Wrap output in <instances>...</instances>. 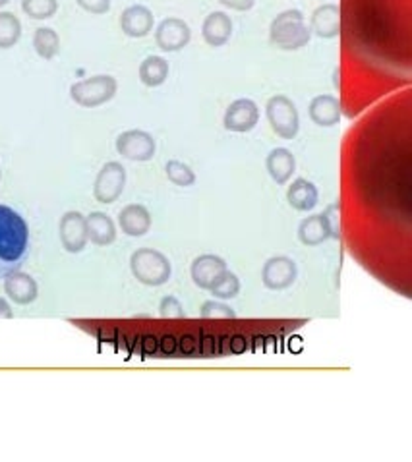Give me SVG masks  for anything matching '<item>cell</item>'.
I'll return each instance as SVG.
<instances>
[{"label":"cell","instance_id":"obj_34","mask_svg":"<svg viewBox=\"0 0 412 462\" xmlns=\"http://www.w3.org/2000/svg\"><path fill=\"white\" fill-rule=\"evenodd\" d=\"M198 344H199V356L202 358H211L215 356V336L214 335H207V333H202V339H198Z\"/></svg>","mask_w":412,"mask_h":462},{"label":"cell","instance_id":"obj_15","mask_svg":"<svg viewBox=\"0 0 412 462\" xmlns=\"http://www.w3.org/2000/svg\"><path fill=\"white\" fill-rule=\"evenodd\" d=\"M308 115L318 126H335L341 122V101L335 95H318L310 101Z\"/></svg>","mask_w":412,"mask_h":462},{"label":"cell","instance_id":"obj_16","mask_svg":"<svg viewBox=\"0 0 412 462\" xmlns=\"http://www.w3.org/2000/svg\"><path fill=\"white\" fill-rule=\"evenodd\" d=\"M4 292L6 296L20 304V306H28L33 300L37 298L39 295V287L36 283V279L28 273H21V272H14L10 273L8 277H4Z\"/></svg>","mask_w":412,"mask_h":462},{"label":"cell","instance_id":"obj_31","mask_svg":"<svg viewBox=\"0 0 412 462\" xmlns=\"http://www.w3.org/2000/svg\"><path fill=\"white\" fill-rule=\"evenodd\" d=\"M321 217L326 221V227L329 231V239H341V223H339V204L329 206Z\"/></svg>","mask_w":412,"mask_h":462},{"label":"cell","instance_id":"obj_2","mask_svg":"<svg viewBox=\"0 0 412 462\" xmlns=\"http://www.w3.org/2000/svg\"><path fill=\"white\" fill-rule=\"evenodd\" d=\"M311 37L310 26L300 10H285L270 26V41L273 47L281 51H298L306 47Z\"/></svg>","mask_w":412,"mask_h":462},{"label":"cell","instance_id":"obj_4","mask_svg":"<svg viewBox=\"0 0 412 462\" xmlns=\"http://www.w3.org/2000/svg\"><path fill=\"white\" fill-rule=\"evenodd\" d=\"M118 84L113 76H93L77 82L70 87V97L74 103L85 109H95L109 103L117 95Z\"/></svg>","mask_w":412,"mask_h":462},{"label":"cell","instance_id":"obj_1","mask_svg":"<svg viewBox=\"0 0 412 462\" xmlns=\"http://www.w3.org/2000/svg\"><path fill=\"white\" fill-rule=\"evenodd\" d=\"M29 254V229L24 217L8 206H0V279L20 272Z\"/></svg>","mask_w":412,"mask_h":462},{"label":"cell","instance_id":"obj_40","mask_svg":"<svg viewBox=\"0 0 412 462\" xmlns=\"http://www.w3.org/2000/svg\"><path fill=\"white\" fill-rule=\"evenodd\" d=\"M10 0H0V6H4V4H8Z\"/></svg>","mask_w":412,"mask_h":462},{"label":"cell","instance_id":"obj_20","mask_svg":"<svg viewBox=\"0 0 412 462\" xmlns=\"http://www.w3.org/2000/svg\"><path fill=\"white\" fill-rule=\"evenodd\" d=\"M87 239L95 246H109L117 239V227L113 219H110L103 211H93L85 217Z\"/></svg>","mask_w":412,"mask_h":462},{"label":"cell","instance_id":"obj_39","mask_svg":"<svg viewBox=\"0 0 412 462\" xmlns=\"http://www.w3.org/2000/svg\"><path fill=\"white\" fill-rule=\"evenodd\" d=\"M14 313H12V308H10V304L0 298V320H12Z\"/></svg>","mask_w":412,"mask_h":462},{"label":"cell","instance_id":"obj_25","mask_svg":"<svg viewBox=\"0 0 412 462\" xmlns=\"http://www.w3.org/2000/svg\"><path fill=\"white\" fill-rule=\"evenodd\" d=\"M21 37V24L12 12H0V49H10Z\"/></svg>","mask_w":412,"mask_h":462},{"label":"cell","instance_id":"obj_30","mask_svg":"<svg viewBox=\"0 0 412 462\" xmlns=\"http://www.w3.org/2000/svg\"><path fill=\"white\" fill-rule=\"evenodd\" d=\"M161 318L165 320H181L186 318V312L182 308V304L178 302L174 296H166L161 300Z\"/></svg>","mask_w":412,"mask_h":462},{"label":"cell","instance_id":"obj_41","mask_svg":"<svg viewBox=\"0 0 412 462\" xmlns=\"http://www.w3.org/2000/svg\"><path fill=\"white\" fill-rule=\"evenodd\" d=\"M0 178H3V171H0Z\"/></svg>","mask_w":412,"mask_h":462},{"label":"cell","instance_id":"obj_27","mask_svg":"<svg viewBox=\"0 0 412 462\" xmlns=\"http://www.w3.org/2000/svg\"><path fill=\"white\" fill-rule=\"evenodd\" d=\"M165 173H166V178H169L173 184L181 186V188H188V186H192L196 182L194 171L182 161H176V159L169 161L165 165Z\"/></svg>","mask_w":412,"mask_h":462},{"label":"cell","instance_id":"obj_24","mask_svg":"<svg viewBox=\"0 0 412 462\" xmlns=\"http://www.w3.org/2000/svg\"><path fill=\"white\" fill-rule=\"evenodd\" d=\"M33 47L36 53L44 61H51L61 51V37L59 33L51 28H39L36 29V36H33Z\"/></svg>","mask_w":412,"mask_h":462},{"label":"cell","instance_id":"obj_10","mask_svg":"<svg viewBox=\"0 0 412 462\" xmlns=\"http://www.w3.org/2000/svg\"><path fill=\"white\" fill-rule=\"evenodd\" d=\"M260 122V109L252 99H237L232 101L222 117V124L230 132H250Z\"/></svg>","mask_w":412,"mask_h":462},{"label":"cell","instance_id":"obj_13","mask_svg":"<svg viewBox=\"0 0 412 462\" xmlns=\"http://www.w3.org/2000/svg\"><path fill=\"white\" fill-rule=\"evenodd\" d=\"M120 29L125 36L140 39L146 37L153 29V12L143 4H132L120 14Z\"/></svg>","mask_w":412,"mask_h":462},{"label":"cell","instance_id":"obj_28","mask_svg":"<svg viewBox=\"0 0 412 462\" xmlns=\"http://www.w3.org/2000/svg\"><path fill=\"white\" fill-rule=\"evenodd\" d=\"M21 10L33 20H47L57 14V0H21Z\"/></svg>","mask_w":412,"mask_h":462},{"label":"cell","instance_id":"obj_9","mask_svg":"<svg viewBox=\"0 0 412 462\" xmlns=\"http://www.w3.org/2000/svg\"><path fill=\"white\" fill-rule=\"evenodd\" d=\"M192 39V31L181 18H165L155 29V43L165 53L182 51Z\"/></svg>","mask_w":412,"mask_h":462},{"label":"cell","instance_id":"obj_17","mask_svg":"<svg viewBox=\"0 0 412 462\" xmlns=\"http://www.w3.org/2000/svg\"><path fill=\"white\" fill-rule=\"evenodd\" d=\"M118 224L128 236H143L151 229V213L140 204H130L118 213Z\"/></svg>","mask_w":412,"mask_h":462},{"label":"cell","instance_id":"obj_37","mask_svg":"<svg viewBox=\"0 0 412 462\" xmlns=\"http://www.w3.org/2000/svg\"><path fill=\"white\" fill-rule=\"evenodd\" d=\"M155 353H158V339H155L153 335L143 336V341H141V354H143V356H153Z\"/></svg>","mask_w":412,"mask_h":462},{"label":"cell","instance_id":"obj_5","mask_svg":"<svg viewBox=\"0 0 412 462\" xmlns=\"http://www.w3.org/2000/svg\"><path fill=\"white\" fill-rule=\"evenodd\" d=\"M271 130L283 140H293L300 128V117L295 101L287 95H273L265 107Z\"/></svg>","mask_w":412,"mask_h":462},{"label":"cell","instance_id":"obj_7","mask_svg":"<svg viewBox=\"0 0 412 462\" xmlns=\"http://www.w3.org/2000/svg\"><path fill=\"white\" fill-rule=\"evenodd\" d=\"M117 151L130 161H151L155 155V140L149 132L128 130L117 138Z\"/></svg>","mask_w":412,"mask_h":462},{"label":"cell","instance_id":"obj_38","mask_svg":"<svg viewBox=\"0 0 412 462\" xmlns=\"http://www.w3.org/2000/svg\"><path fill=\"white\" fill-rule=\"evenodd\" d=\"M244 348H246V343H244V336L237 335L235 339L230 341V353L232 354H240V353H244Z\"/></svg>","mask_w":412,"mask_h":462},{"label":"cell","instance_id":"obj_22","mask_svg":"<svg viewBox=\"0 0 412 462\" xmlns=\"http://www.w3.org/2000/svg\"><path fill=\"white\" fill-rule=\"evenodd\" d=\"M169 77V62L163 56L151 54L140 64V80L148 87H159Z\"/></svg>","mask_w":412,"mask_h":462},{"label":"cell","instance_id":"obj_18","mask_svg":"<svg viewBox=\"0 0 412 462\" xmlns=\"http://www.w3.org/2000/svg\"><path fill=\"white\" fill-rule=\"evenodd\" d=\"M204 41L209 47H222L232 36V21L225 12H211L206 16L202 26Z\"/></svg>","mask_w":412,"mask_h":462},{"label":"cell","instance_id":"obj_3","mask_svg":"<svg viewBox=\"0 0 412 462\" xmlns=\"http://www.w3.org/2000/svg\"><path fill=\"white\" fill-rule=\"evenodd\" d=\"M130 269L141 285L161 287L171 279V262L153 247H140L130 257Z\"/></svg>","mask_w":412,"mask_h":462},{"label":"cell","instance_id":"obj_29","mask_svg":"<svg viewBox=\"0 0 412 462\" xmlns=\"http://www.w3.org/2000/svg\"><path fill=\"white\" fill-rule=\"evenodd\" d=\"M204 320H235L237 318V312L232 310L230 306L222 302H215V300H209L202 306V312H199Z\"/></svg>","mask_w":412,"mask_h":462},{"label":"cell","instance_id":"obj_35","mask_svg":"<svg viewBox=\"0 0 412 462\" xmlns=\"http://www.w3.org/2000/svg\"><path fill=\"white\" fill-rule=\"evenodd\" d=\"M158 351L165 356H173L178 351V341L173 335H165L161 341H158Z\"/></svg>","mask_w":412,"mask_h":462},{"label":"cell","instance_id":"obj_12","mask_svg":"<svg viewBox=\"0 0 412 462\" xmlns=\"http://www.w3.org/2000/svg\"><path fill=\"white\" fill-rule=\"evenodd\" d=\"M227 272V263L225 259L214 255V254H204L194 259V263L190 267V275L192 280L196 283V287L209 290L211 285Z\"/></svg>","mask_w":412,"mask_h":462},{"label":"cell","instance_id":"obj_21","mask_svg":"<svg viewBox=\"0 0 412 462\" xmlns=\"http://www.w3.org/2000/svg\"><path fill=\"white\" fill-rule=\"evenodd\" d=\"M287 199L293 209L296 211H311L318 206V188L306 178H296L295 182L288 186Z\"/></svg>","mask_w":412,"mask_h":462},{"label":"cell","instance_id":"obj_8","mask_svg":"<svg viewBox=\"0 0 412 462\" xmlns=\"http://www.w3.org/2000/svg\"><path fill=\"white\" fill-rule=\"evenodd\" d=\"M296 277V263L287 255L270 257L262 267V280L270 290H285L288 287H293Z\"/></svg>","mask_w":412,"mask_h":462},{"label":"cell","instance_id":"obj_6","mask_svg":"<svg viewBox=\"0 0 412 462\" xmlns=\"http://www.w3.org/2000/svg\"><path fill=\"white\" fill-rule=\"evenodd\" d=\"M126 186V171L125 166L117 161L105 163L101 171L97 173L95 184H93V196L99 204H115V201L122 196Z\"/></svg>","mask_w":412,"mask_h":462},{"label":"cell","instance_id":"obj_26","mask_svg":"<svg viewBox=\"0 0 412 462\" xmlns=\"http://www.w3.org/2000/svg\"><path fill=\"white\" fill-rule=\"evenodd\" d=\"M209 292L211 295H214L215 298H219V300H230V298H235V296H238V292H240V280H238V277L235 275V273H230L229 269L225 273H222L214 285H211V288H209Z\"/></svg>","mask_w":412,"mask_h":462},{"label":"cell","instance_id":"obj_23","mask_svg":"<svg viewBox=\"0 0 412 462\" xmlns=\"http://www.w3.org/2000/svg\"><path fill=\"white\" fill-rule=\"evenodd\" d=\"M329 239V231L326 227V221L321 215H311L306 217L298 227V240L303 242L304 246H319L324 244Z\"/></svg>","mask_w":412,"mask_h":462},{"label":"cell","instance_id":"obj_11","mask_svg":"<svg viewBox=\"0 0 412 462\" xmlns=\"http://www.w3.org/2000/svg\"><path fill=\"white\" fill-rule=\"evenodd\" d=\"M59 234H61V242L66 252L80 254L89 240L85 217L80 211L64 213V217L61 219V224H59Z\"/></svg>","mask_w":412,"mask_h":462},{"label":"cell","instance_id":"obj_36","mask_svg":"<svg viewBox=\"0 0 412 462\" xmlns=\"http://www.w3.org/2000/svg\"><path fill=\"white\" fill-rule=\"evenodd\" d=\"M219 3L230 10H237V12H246L255 4V0H219Z\"/></svg>","mask_w":412,"mask_h":462},{"label":"cell","instance_id":"obj_19","mask_svg":"<svg viewBox=\"0 0 412 462\" xmlns=\"http://www.w3.org/2000/svg\"><path fill=\"white\" fill-rule=\"evenodd\" d=\"M267 173L275 180V184H287L291 176L296 171V159L295 155L288 151L287 148H275L265 159Z\"/></svg>","mask_w":412,"mask_h":462},{"label":"cell","instance_id":"obj_32","mask_svg":"<svg viewBox=\"0 0 412 462\" xmlns=\"http://www.w3.org/2000/svg\"><path fill=\"white\" fill-rule=\"evenodd\" d=\"M178 348H181V354L184 358H196L199 356V344L194 335H184L181 341H178Z\"/></svg>","mask_w":412,"mask_h":462},{"label":"cell","instance_id":"obj_14","mask_svg":"<svg viewBox=\"0 0 412 462\" xmlns=\"http://www.w3.org/2000/svg\"><path fill=\"white\" fill-rule=\"evenodd\" d=\"M310 31L321 39H333L341 33V10L337 4H324L314 10L310 18Z\"/></svg>","mask_w":412,"mask_h":462},{"label":"cell","instance_id":"obj_33","mask_svg":"<svg viewBox=\"0 0 412 462\" xmlns=\"http://www.w3.org/2000/svg\"><path fill=\"white\" fill-rule=\"evenodd\" d=\"M89 14H105L110 10V0H76Z\"/></svg>","mask_w":412,"mask_h":462}]
</instances>
